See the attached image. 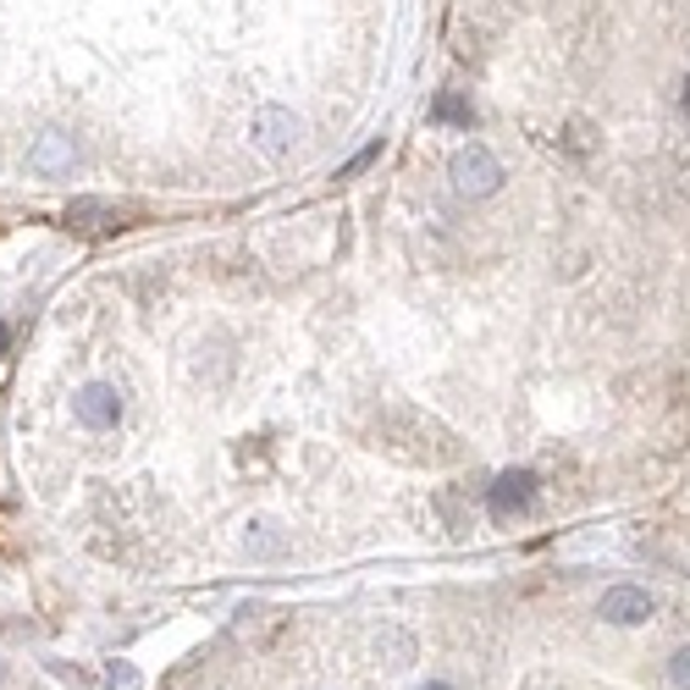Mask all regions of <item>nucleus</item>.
<instances>
[{
	"label": "nucleus",
	"instance_id": "f257e3e1",
	"mask_svg": "<svg viewBox=\"0 0 690 690\" xmlns=\"http://www.w3.org/2000/svg\"><path fill=\"white\" fill-rule=\"evenodd\" d=\"M299 133H304V122H299L288 105H260V111L249 116V150H254L260 161H271V166H283V161L299 150Z\"/></svg>",
	"mask_w": 690,
	"mask_h": 690
},
{
	"label": "nucleus",
	"instance_id": "f03ea898",
	"mask_svg": "<svg viewBox=\"0 0 690 690\" xmlns=\"http://www.w3.org/2000/svg\"><path fill=\"white\" fill-rule=\"evenodd\" d=\"M448 172H453V188H459L464 199H486V194L503 188V161H497L492 150H481V145L459 150Z\"/></svg>",
	"mask_w": 690,
	"mask_h": 690
},
{
	"label": "nucleus",
	"instance_id": "7ed1b4c3",
	"mask_svg": "<svg viewBox=\"0 0 690 690\" xmlns=\"http://www.w3.org/2000/svg\"><path fill=\"white\" fill-rule=\"evenodd\" d=\"M28 172L34 177H72L78 172V145H72V138L67 133H39L34 138V145H28Z\"/></svg>",
	"mask_w": 690,
	"mask_h": 690
},
{
	"label": "nucleus",
	"instance_id": "20e7f679",
	"mask_svg": "<svg viewBox=\"0 0 690 690\" xmlns=\"http://www.w3.org/2000/svg\"><path fill=\"white\" fill-rule=\"evenodd\" d=\"M536 503V475L530 470H503L486 492V514L492 519H514V514H530Z\"/></svg>",
	"mask_w": 690,
	"mask_h": 690
},
{
	"label": "nucleus",
	"instance_id": "39448f33",
	"mask_svg": "<svg viewBox=\"0 0 690 690\" xmlns=\"http://www.w3.org/2000/svg\"><path fill=\"white\" fill-rule=\"evenodd\" d=\"M72 414H78L89 432H111V426L122 421V392H116L111 381H89V387H78Z\"/></svg>",
	"mask_w": 690,
	"mask_h": 690
},
{
	"label": "nucleus",
	"instance_id": "423d86ee",
	"mask_svg": "<svg viewBox=\"0 0 690 690\" xmlns=\"http://www.w3.org/2000/svg\"><path fill=\"white\" fill-rule=\"evenodd\" d=\"M608 624H646L652 613H657V597L646 591V586H613V591H602V608H597Z\"/></svg>",
	"mask_w": 690,
	"mask_h": 690
},
{
	"label": "nucleus",
	"instance_id": "0eeeda50",
	"mask_svg": "<svg viewBox=\"0 0 690 690\" xmlns=\"http://www.w3.org/2000/svg\"><path fill=\"white\" fill-rule=\"evenodd\" d=\"M243 552H249V559H260V564H271V559H283V552H288V530L283 525H276V519H249L243 525Z\"/></svg>",
	"mask_w": 690,
	"mask_h": 690
},
{
	"label": "nucleus",
	"instance_id": "6e6552de",
	"mask_svg": "<svg viewBox=\"0 0 690 690\" xmlns=\"http://www.w3.org/2000/svg\"><path fill=\"white\" fill-rule=\"evenodd\" d=\"M67 221H72L78 232H116V227H122V210L105 205V199H72Z\"/></svg>",
	"mask_w": 690,
	"mask_h": 690
},
{
	"label": "nucleus",
	"instance_id": "1a4fd4ad",
	"mask_svg": "<svg viewBox=\"0 0 690 690\" xmlns=\"http://www.w3.org/2000/svg\"><path fill=\"white\" fill-rule=\"evenodd\" d=\"M376 657H381L387 668H409V663H414V635H409V630H381V635H376Z\"/></svg>",
	"mask_w": 690,
	"mask_h": 690
},
{
	"label": "nucleus",
	"instance_id": "9d476101",
	"mask_svg": "<svg viewBox=\"0 0 690 690\" xmlns=\"http://www.w3.org/2000/svg\"><path fill=\"white\" fill-rule=\"evenodd\" d=\"M432 122H453V127H475V111H470V100H459L453 89H442V94L432 100Z\"/></svg>",
	"mask_w": 690,
	"mask_h": 690
},
{
	"label": "nucleus",
	"instance_id": "9b49d317",
	"mask_svg": "<svg viewBox=\"0 0 690 690\" xmlns=\"http://www.w3.org/2000/svg\"><path fill=\"white\" fill-rule=\"evenodd\" d=\"M668 679H674L679 690H690V646H679V652L668 657Z\"/></svg>",
	"mask_w": 690,
	"mask_h": 690
},
{
	"label": "nucleus",
	"instance_id": "f8f14e48",
	"mask_svg": "<svg viewBox=\"0 0 690 690\" xmlns=\"http://www.w3.org/2000/svg\"><path fill=\"white\" fill-rule=\"evenodd\" d=\"M370 161H381V138H376V145H365V150H359V156H354V161H348V166L337 172V177H359V172H365Z\"/></svg>",
	"mask_w": 690,
	"mask_h": 690
},
{
	"label": "nucleus",
	"instance_id": "ddd939ff",
	"mask_svg": "<svg viewBox=\"0 0 690 690\" xmlns=\"http://www.w3.org/2000/svg\"><path fill=\"white\" fill-rule=\"evenodd\" d=\"M421 690H453V685H442V679H432V685H421Z\"/></svg>",
	"mask_w": 690,
	"mask_h": 690
},
{
	"label": "nucleus",
	"instance_id": "4468645a",
	"mask_svg": "<svg viewBox=\"0 0 690 690\" xmlns=\"http://www.w3.org/2000/svg\"><path fill=\"white\" fill-rule=\"evenodd\" d=\"M0 348H7V326H0Z\"/></svg>",
	"mask_w": 690,
	"mask_h": 690
},
{
	"label": "nucleus",
	"instance_id": "2eb2a0df",
	"mask_svg": "<svg viewBox=\"0 0 690 690\" xmlns=\"http://www.w3.org/2000/svg\"><path fill=\"white\" fill-rule=\"evenodd\" d=\"M0 679H7V663H0Z\"/></svg>",
	"mask_w": 690,
	"mask_h": 690
},
{
	"label": "nucleus",
	"instance_id": "dca6fc26",
	"mask_svg": "<svg viewBox=\"0 0 690 690\" xmlns=\"http://www.w3.org/2000/svg\"><path fill=\"white\" fill-rule=\"evenodd\" d=\"M685 105H690V89H685Z\"/></svg>",
	"mask_w": 690,
	"mask_h": 690
}]
</instances>
